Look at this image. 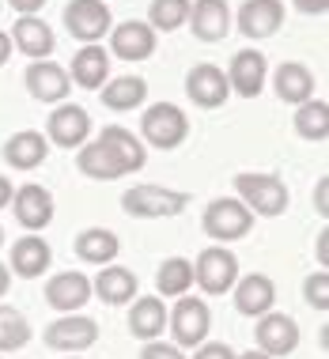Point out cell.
Here are the masks:
<instances>
[{"instance_id": "11", "label": "cell", "mask_w": 329, "mask_h": 359, "mask_svg": "<svg viewBox=\"0 0 329 359\" xmlns=\"http://www.w3.org/2000/svg\"><path fill=\"white\" fill-rule=\"evenodd\" d=\"M91 137V114L76 102H57V110L46 121V140L57 148H80Z\"/></svg>"}, {"instance_id": "7", "label": "cell", "mask_w": 329, "mask_h": 359, "mask_svg": "<svg viewBox=\"0 0 329 359\" xmlns=\"http://www.w3.org/2000/svg\"><path fill=\"white\" fill-rule=\"evenodd\" d=\"M42 341H46V348H53V352H69V355L87 352V348L99 341V322L80 314V310H76V314H61L57 322L46 325Z\"/></svg>"}, {"instance_id": "42", "label": "cell", "mask_w": 329, "mask_h": 359, "mask_svg": "<svg viewBox=\"0 0 329 359\" xmlns=\"http://www.w3.org/2000/svg\"><path fill=\"white\" fill-rule=\"evenodd\" d=\"M8 287H12V269H8L4 261H0V299L8 295Z\"/></svg>"}, {"instance_id": "14", "label": "cell", "mask_w": 329, "mask_h": 359, "mask_svg": "<svg viewBox=\"0 0 329 359\" xmlns=\"http://www.w3.org/2000/svg\"><path fill=\"white\" fill-rule=\"evenodd\" d=\"M23 83H27V91H31V99H38V102H65L72 91L69 72L53 61H31L23 72Z\"/></svg>"}, {"instance_id": "10", "label": "cell", "mask_w": 329, "mask_h": 359, "mask_svg": "<svg viewBox=\"0 0 329 359\" xmlns=\"http://www.w3.org/2000/svg\"><path fill=\"white\" fill-rule=\"evenodd\" d=\"M186 95L193 106L201 110H220L227 99H231V83H227V72L216 69V65L201 61L186 72Z\"/></svg>"}, {"instance_id": "43", "label": "cell", "mask_w": 329, "mask_h": 359, "mask_svg": "<svg viewBox=\"0 0 329 359\" xmlns=\"http://www.w3.org/2000/svg\"><path fill=\"white\" fill-rule=\"evenodd\" d=\"M329 231H322V235H318V261H322V269H325V261H329Z\"/></svg>"}, {"instance_id": "20", "label": "cell", "mask_w": 329, "mask_h": 359, "mask_svg": "<svg viewBox=\"0 0 329 359\" xmlns=\"http://www.w3.org/2000/svg\"><path fill=\"white\" fill-rule=\"evenodd\" d=\"M46 303L61 314H76L91 303V280L83 273H57L46 280Z\"/></svg>"}, {"instance_id": "24", "label": "cell", "mask_w": 329, "mask_h": 359, "mask_svg": "<svg viewBox=\"0 0 329 359\" xmlns=\"http://www.w3.org/2000/svg\"><path fill=\"white\" fill-rule=\"evenodd\" d=\"M91 295H99L106 306H125L137 295V273L125 265H102V273L91 280Z\"/></svg>"}, {"instance_id": "37", "label": "cell", "mask_w": 329, "mask_h": 359, "mask_svg": "<svg viewBox=\"0 0 329 359\" xmlns=\"http://www.w3.org/2000/svg\"><path fill=\"white\" fill-rule=\"evenodd\" d=\"M140 359H186L178 344H163V341H144L140 348Z\"/></svg>"}, {"instance_id": "39", "label": "cell", "mask_w": 329, "mask_h": 359, "mask_svg": "<svg viewBox=\"0 0 329 359\" xmlns=\"http://www.w3.org/2000/svg\"><path fill=\"white\" fill-rule=\"evenodd\" d=\"M303 15H325L329 12V0H292Z\"/></svg>"}, {"instance_id": "32", "label": "cell", "mask_w": 329, "mask_h": 359, "mask_svg": "<svg viewBox=\"0 0 329 359\" xmlns=\"http://www.w3.org/2000/svg\"><path fill=\"white\" fill-rule=\"evenodd\" d=\"M31 337H34V329H31V322H27L23 310L0 303V355L27 348V344H31Z\"/></svg>"}, {"instance_id": "45", "label": "cell", "mask_w": 329, "mask_h": 359, "mask_svg": "<svg viewBox=\"0 0 329 359\" xmlns=\"http://www.w3.org/2000/svg\"><path fill=\"white\" fill-rule=\"evenodd\" d=\"M235 359H273V355H265V352H257V348H250V352H243V355H235Z\"/></svg>"}, {"instance_id": "25", "label": "cell", "mask_w": 329, "mask_h": 359, "mask_svg": "<svg viewBox=\"0 0 329 359\" xmlns=\"http://www.w3.org/2000/svg\"><path fill=\"white\" fill-rule=\"evenodd\" d=\"M273 91L280 102H292V106L314 99V72L303 61H284L273 72Z\"/></svg>"}, {"instance_id": "5", "label": "cell", "mask_w": 329, "mask_h": 359, "mask_svg": "<svg viewBox=\"0 0 329 359\" xmlns=\"http://www.w3.org/2000/svg\"><path fill=\"white\" fill-rule=\"evenodd\" d=\"M239 280V257L227 246H205L193 261V284L205 295H227Z\"/></svg>"}, {"instance_id": "15", "label": "cell", "mask_w": 329, "mask_h": 359, "mask_svg": "<svg viewBox=\"0 0 329 359\" xmlns=\"http://www.w3.org/2000/svg\"><path fill=\"white\" fill-rule=\"evenodd\" d=\"M110 50L121 61H148L156 53V31L144 19H125V23L110 27Z\"/></svg>"}, {"instance_id": "44", "label": "cell", "mask_w": 329, "mask_h": 359, "mask_svg": "<svg viewBox=\"0 0 329 359\" xmlns=\"http://www.w3.org/2000/svg\"><path fill=\"white\" fill-rule=\"evenodd\" d=\"M8 57H12V38H8L4 31H0V65H4Z\"/></svg>"}, {"instance_id": "16", "label": "cell", "mask_w": 329, "mask_h": 359, "mask_svg": "<svg viewBox=\"0 0 329 359\" xmlns=\"http://www.w3.org/2000/svg\"><path fill=\"white\" fill-rule=\"evenodd\" d=\"M239 34L246 38H273L280 27H284V0H246L235 15Z\"/></svg>"}, {"instance_id": "18", "label": "cell", "mask_w": 329, "mask_h": 359, "mask_svg": "<svg viewBox=\"0 0 329 359\" xmlns=\"http://www.w3.org/2000/svg\"><path fill=\"white\" fill-rule=\"evenodd\" d=\"M235 310L243 318H261V314H269L276 303V284L269 280L265 273H246V276H239L235 280Z\"/></svg>"}, {"instance_id": "31", "label": "cell", "mask_w": 329, "mask_h": 359, "mask_svg": "<svg viewBox=\"0 0 329 359\" xmlns=\"http://www.w3.org/2000/svg\"><path fill=\"white\" fill-rule=\"evenodd\" d=\"M295 133L311 144H325L329 137V106L325 99H307L295 106Z\"/></svg>"}, {"instance_id": "46", "label": "cell", "mask_w": 329, "mask_h": 359, "mask_svg": "<svg viewBox=\"0 0 329 359\" xmlns=\"http://www.w3.org/2000/svg\"><path fill=\"white\" fill-rule=\"evenodd\" d=\"M0 246H4V227H0Z\"/></svg>"}, {"instance_id": "1", "label": "cell", "mask_w": 329, "mask_h": 359, "mask_svg": "<svg viewBox=\"0 0 329 359\" xmlns=\"http://www.w3.org/2000/svg\"><path fill=\"white\" fill-rule=\"evenodd\" d=\"M235 189H239V201L254 212V216H284L288 212V186L276 178V174H254V170H243L235 174Z\"/></svg>"}, {"instance_id": "41", "label": "cell", "mask_w": 329, "mask_h": 359, "mask_svg": "<svg viewBox=\"0 0 329 359\" xmlns=\"http://www.w3.org/2000/svg\"><path fill=\"white\" fill-rule=\"evenodd\" d=\"M8 205H12V182L0 174V208H8Z\"/></svg>"}, {"instance_id": "35", "label": "cell", "mask_w": 329, "mask_h": 359, "mask_svg": "<svg viewBox=\"0 0 329 359\" xmlns=\"http://www.w3.org/2000/svg\"><path fill=\"white\" fill-rule=\"evenodd\" d=\"M303 299H307L311 310H318V314L329 310V273L325 269H318V273H311L303 280Z\"/></svg>"}, {"instance_id": "6", "label": "cell", "mask_w": 329, "mask_h": 359, "mask_svg": "<svg viewBox=\"0 0 329 359\" xmlns=\"http://www.w3.org/2000/svg\"><path fill=\"white\" fill-rule=\"evenodd\" d=\"M167 325L174 333V344L186 352V348H197L201 341H208V329H212V314L208 303H201L197 295H178L174 310H167Z\"/></svg>"}, {"instance_id": "33", "label": "cell", "mask_w": 329, "mask_h": 359, "mask_svg": "<svg viewBox=\"0 0 329 359\" xmlns=\"http://www.w3.org/2000/svg\"><path fill=\"white\" fill-rule=\"evenodd\" d=\"M156 287L163 299H178L193 287V261L186 257H167L156 273Z\"/></svg>"}, {"instance_id": "28", "label": "cell", "mask_w": 329, "mask_h": 359, "mask_svg": "<svg viewBox=\"0 0 329 359\" xmlns=\"http://www.w3.org/2000/svg\"><path fill=\"white\" fill-rule=\"evenodd\" d=\"M72 250H76V257L83 261V265H110L114 257H118V250H121V242L114 231H106V227H87L76 235L72 242Z\"/></svg>"}, {"instance_id": "12", "label": "cell", "mask_w": 329, "mask_h": 359, "mask_svg": "<svg viewBox=\"0 0 329 359\" xmlns=\"http://www.w3.org/2000/svg\"><path fill=\"white\" fill-rule=\"evenodd\" d=\"M12 212H15V223L27 231H42L53 223V193L27 182L12 193Z\"/></svg>"}, {"instance_id": "22", "label": "cell", "mask_w": 329, "mask_h": 359, "mask_svg": "<svg viewBox=\"0 0 329 359\" xmlns=\"http://www.w3.org/2000/svg\"><path fill=\"white\" fill-rule=\"evenodd\" d=\"M50 261H53L50 242L38 238L31 231V235H23V238L12 242V261H8V269H12L19 280H34V276H42L46 269H50Z\"/></svg>"}, {"instance_id": "19", "label": "cell", "mask_w": 329, "mask_h": 359, "mask_svg": "<svg viewBox=\"0 0 329 359\" xmlns=\"http://www.w3.org/2000/svg\"><path fill=\"white\" fill-rule=\"evenodd\" d=\"M186 23L193 27V38H201V42H224L231 34V8L227 0H193Z\"/></svg>"}, {"instance_id": "30", "label": "cell", "mask_w": 329, "mask_h": 359, "mask_svg": "<svg viewBox=\"0 0 329 359\" xmlns=\"http://www.w3.org/2000/svg\"><path fill=\"white\" fill-rule=\"evenodd\" d=\"M99 140L125 163V170H129V174H133V170H144V163H148V151H144V140L133 137L129 129H121V125H106Z\"/></svg>"}, {"instance_id": "21", "label": "cell", "mask_w": 329, "mask_h": 359, "mask_svg": "<svg viewBox=\"0 0 329 359\" xmlns=\"http://www.w3.org/2000/svg\"><path fill=\"white\" fill-rule=\"evenodd\" d=\"M76 170H80L83 178H91V182H118V178L129 174L125 163L106 148L102 140H87V144L76 148Z\"/></svg>"}, {"instance_id": "9", "label": "cell", "mask_w": 329, "mask_h": 359, "mask_svg": "<svg viewBox=\"0 0 329 359\" xmlns=\"http://www.w3.org/2000/svg\"><path fill=\"white\" fill-rule=\"evenodd\" d=\"M254 341H257V352L273 355V359H284L299 348V322L292 314H280V310H269V314L257 318V329H254Z\"/></svg>"}, {"instance_id": "29", "label": "cell", "mask_w": 329, "mask_h": 359, "mask_svg": "<svg viewBox=\"0 0 329 359\" xmlns=\"http://www.w3.org/2000/svg\"><path fill=\"white\" fill-rule=\"evenodd\" d=\"M99 99L106 110L114 114H125V110H137V106L148 99V83L140 80V76H118V80H106Z\"/></svg>"}, {"instance_id": "23", "label": "cell", "mask_w": 329, "mask_h": 359, "mask_svg": "<svg viewBox=\"0 0 329 359\" xmlns=\"http://www.w3.org/2000/svg\"><path fill=\"white\" fill-rule=\"evenodd\" d=\"M0 155H4V163L12 170H34V167H42L46 155H50V140L38 129H23V133H15V137L4 140V151Z\"/></svg>"}, {"instance_id": "8", "label": "cell", "mask_w": 329, "mask_h": 359, "mask_svg": "<svg viewBox=\"0 0 329 359\" xmlns=\"http://www.w3.org/2000/svg\"><path fill=\"white\" fill-rule=\"evenodd\" d=\"M110 27H114V15L106 8V0H72L65 8V31L72 38H80L83 46L102 42L110 34Z\"/></svg>"}, {"instance_id": "27", "label": "cell", "mask_w": 329, "mask_h": 359, "mask_svg": "<svg viewBox=\"0 0 329 359\" xmlns=\"http://www.w3.org/2000/svg\"><path fill=\"white\" fill-rule=\"evenodd\" d=\"M167 329V303L159 295H144L129 310V333L137 341H159Z\"/></svg>"}, {"instance_id": "49", "label": "cell", "mask_w": 329, "mask_h": 359, "mask_svg": "<svg viewBox=\"0 0 329 359\" xmlns=\"http://www.w3.org/2000/svg\"><path fill=\"white\" fill-rule=\"evenodd\" d=\"M0 359H4V355H0Z\"/></svg>"}, {"instance_id": "3", "label": "cell", "mask_w": 329, "mask_h": 359, "mask_svg": "<svg viewBox=\"0 0 329 359\" xmlns=\"http://www.w3.org/2000/svg\"><path fill=\"white\" fill-rule=\"evenodd\" d=\"M140 133H144V140H148L152 148L174 151V148H182L186 137H189V118H186V110H182V106L156 102V106H148V110H144Z\"/></svg>"}, {"instance_id": "34", "label": "cell", "mask_w": 329, "mask_h": 359, "mask_svg": "<svg viewBox=\"0 0 329 359\" xmlns=\"http://www.w3.org/2000/svg\"><path fill=\"white\" fill-rule=\"evenodd\" d=\"M186 19H189V0H152V8H148V27L152 31H178V27H186Z\"/></svg>"}, {"instance_id": "38", "label": "cell", "mask_w": 329, "mask_h": 359, "mask_svg": "<svg viewBox=\"0 0 329 359\" xmlns=\"http://www.w3.org/2000/svg\"><path fill=\"white\" fill-rule=\"evenodd\" d=\"M314 212L318 216H329V178H322L314 186Z\"/></svg>"}, {"instance_id": "48", "label": "cell", "mask_w": 329, "mask_h": 359, "mask_svg": "<svg viewBox=\"0 0 329 359\" xmlns=\"http://www.w3.org/2000/svg\"><path fill=\"white\" fill-rule=\"evenodd\" d=\"M69 359H76V355H69Z\"/></svg>"}, {"instance_id": "36", "label": "cell", "mask_w": 329, "mask_h": 359, "mask_svg": "<svg viewBox=\"0 0 329 359\" xmlns=\"http://www.w3.org/2000/svg\"><path fill=\"white\" fill-rule=\"evenodd\" d=\"M239 352L224 341H201L197 348H193V359H235Z\"/></svg>"}, {"instance_id": "4", "label": "cell", "mask_w": 329, "mask_h": 359, "mask_svg": "<svg viewBox=\"0 0 329 359\" xmlns=\"http://www.w3.org/2000/svg\"><path fill=\"white\" fill-rule=\"evenodd\" d=\"M121 208L137 219H159V216H178L189 208V193L167 189V186H133L121 193Z\"/></svg>"}, {"instance_id": "26", "label": "cell", "mask_w": 329, "mask_h": 359, "mask_svg": "<svg viewBox=\"0 0 329 359\" xmlns=\"http://www.w3.org/2000/svg\"><path fill=\"white\" fill-rule=\"evenodd\" d=\"M72 83L87 87V91H99V87L110 80V53L102 50V42H91L83 46L80 53L72 57V72H69Z\"/></svg>"}, {"instance_id": "13", "label": "cell", "mask_w": 329, "mask_h": 359, "mask_svg": "<svg viewBox=\"0 0 329 359\" xmlns=\"http://www.w3.org/2000/svg\"><path fill=\"white\" fill-rule=\"evenodd\" d=\"M269 80V61L265 53L257 50H239L231 57V69H227V83H231V95H243V99H257L261 87Z\"/></svg>"}, {"instance_id": "47", "label": "cell", "mask_w": 329, "mask_h": 359, "mask_svg": "<svg viewBox=\"0 0 329 359\" xmlns=\"http://www.w3.org/2000/svg\"><path fill=\"white\" fill-rule=\"evenodd\" d=\"M0 12H4V0H0Z\"/></svg>"}, {"instance_id": "40", "label": "cell", "mask_w": 329, "mask_h": 359, "mask_svg": "<svg viewBox=\"0 0 329 359\" xmlns=\"http://www.w3.org/2000/svg\"><path fill=\"white\" fill-rule=\"evenodd\" d=\"M8 4H12L19 15H38L46 8V0H8Z\"/></svg>"}, {"instance_id": "17", "label": "cell", "mask_w": 329, "mask_h": 359, "mask_svg": "<svg viewBox=\"0 0 329 359\" xmlns=\"http://www.w3.org/2000/svg\"><path fill=\"white\" fill-rule=\"evenodd\" d=\"M8 38H12V46L23 57H31V61H46V57L57 50V38H53L50 23H46L42 15H19Z\"/></svg>"}, {"instance_id": "2", "label": "cell", "mask_w": 329, "mask_h": 359, "mask_svg": "<svg viewBox=\"0 0 329 359\" xmlns=\"http://www.w3.org/2000/svg\"><path fill=\"white\" fill-rule=\"evenodd\" d=\"M201 227L212 242H239L254 231V212L239 197H216L201 212Z\"/></svg>"}]
</instances>
